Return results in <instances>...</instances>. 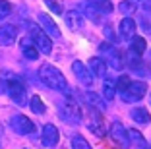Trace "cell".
Segmentation results:
<instances>
[{
  "label": "cell",
  "mask_w": 151,
  "mask_h": 149,
  "mask_svg": "<svg viewBox=\"0 0 151 149\" xmlns=\"http://www.w3.org/2000/svg\"><path fill=\"white\" fill-rule=\"evenodd\" d=\"M39 79L47 85V87L54 89V91L66 93V95L70 93L66 78H64L62 72L58 70V68H54L52 64H43V66H41V68H39Z\"/></svg>",
  "instance_id": "6da1fadb"
},
{
  "label": "cell",
  "mask_w": 151,
  "mask_h": 149,
  "mask_svg": "<svg viewBox=\"0 0 151 149\" xmlns=\"http://www.w3.org/2000/svg\"><path fill=\"white\" fill-rule=\"evenodd\" d=\"M60 116H62V120L68 122V124H80L81 122L80 105H78L72 97H66V99L60 103Z\"/></svg>",
  "instance_id": "7a4b0ae2"
},
{
  "label": "cell",
  "mask_w": 151,
  "mask_h": 149,
  "mask_svg": "<svg viewBox=\"0 0 151 149\" xmlns=\"http://www.w3.org/2000/svg\"><path fill=\"white\" fill-rule=\"evenodd\" d=\"M27 27H29L31 41H33V45L37 47V50H39V53H43V54H50V50H52V41H50V37L47 35V33H45L39 25L27 23Z\"/></svg>",
  "instance_id": "3957f363"
},
{
  "label": "cell",
  "mask_w": 151,
  "mask_h": 149,
  "mask_svg": "<svg viewBox=\"0 0 151 149\" xmlns=\"http://www.w3.org/2000/svg\"><path fill=\"white\" fill-rule=\"evenodd\" d=\"M6 93L10 95L14 103L18 107H25L27 105V95H25V87L19 79H10L6 81Z\"/></svg>",
  "instance_id": "277c9868"
},
{
  "label": "cell",
  "mask_w": 151,
  "mask_h": 149,
  "mask_svg": "<svg viewBox=\"0 0 151 149\" xmlns=\"http://www.w3.org/2000/svg\"><path fill=\"white\" fill-rule=\"evenodd\" d=\"M147 93V85L143 81H130V85L124 89V91L120 93L122 99L126 103H138L143 99V95Z\"/></svg>",
  "instance_id": "5b68a950"
},
{
  "label": "cell",
  "mask_w": 151,
  "mask_h": 149,
  "mask_svg": "<svg viewBox=\"0 0 151 149\" xmlns=\"http://www.w3.org/2000/svg\"><path fill=\"white\" fill-rule=\"evenodd\" d=\"M109 134H111L112 141H114L116 145H118L120 149H128L130 147V141H128V130H126L124 126L120 122H114L111 126V130H109Z\"/></svg>",
  "instance_id": "8992f818"
},
{
  "label": "cell",
  "mask_w": 151,
  "mask_h": 149,
  "mask_svg": "<svg viewBox=\"0 0 151 149\" xmlns=\"http://www.w3.org/2000/svg\"><path fill=\"white\" fill-rule=\"evenodd\" d=\"M12 128L16 130V134L19 136H29L35 132V124L31 122V118H27L23 114H16L12 118Z\"/></svg>",
  "instance_id": "52a82bcc"
},
{
  "label": "cell",
  "mask_w": 151,
  "mask_h": 149,
  "mask_svg": "<svg viewBox=\"0 0 151 149\" xmlns=\"http://www.w3.org/2000/svg\"><path fill=\"white\" fill-rule=\"evenodd\" d=\"M99 50L107 56L105 62H109L114 70H120V68H122V56H120V53L116 50V47H112L111 43H101L99 45Z\"/></svg>",
  "instance_id": "ba28073f"
},
{
  "label": "cell",
  "mask_w": 151,
  "mask_h": 149,
  "mask_svg": "<svg viewBox=\"0 0 151 149\" xmlns=\"http://www.w3.org/2000/svg\"><path fill=\"white\" fill-rule=\"evenodd\" d=\"M72 72H74V76L78 78V81H80L81 85H85V87H91V85H93V74L89 72V68L83 62L76 60L74 64H72Z\"/></svg>",
  "instance_id": "9c48e42d"
},
{
  "label": "cell",
  "mask_w": 151,
  "mask_h": 149,
  "mask_svg": "<svg viewBox=\"0 0 151 149\" xmlns=\"http://www.w3.org/2000/svg\"><path fill=\"white\" fill-rule=\"evenodd\" d=\"M87 128L91 130V134H95V136L103 137L107 132H105V120H103V114L99 112V110H93L91 109V112H89V122H87Z\"/></svg>",
  "instance_id": "30bf717a"
},
{
  "label": "cell",
  "mask_w": 151,
  "mask_h": 149,
  "mask_svg": "<svg viewBox=\"0 0 151 149\" xmlns=\"http://www.w3.org/2000/svg\"><path fill=\"white\" fill-rule=\"evenodd\" d=\"M58 140H60L58 128L54 126V124H45L43 126V134H41V141H43L45 147H56Z\"/></svg>",
  "instance_id": "8fae6325"
},
{
  "label": "cell",
  "mask_w": 151,
  "mask_h": 149,
  "mask_svg": "<svg viewBox=\"0 0 151 149\" xmlns=\"http://www.w3.org/2000/svg\"><path fill=\"white\" fill-rule=\"evenodd\" d=\"M37 19H39V23H41V29H43L49 37L60 39V29H58V25L54 23V19L50 18V16H47V14H39Z\"/></svg>",
  "instance_id": "7c38bea8"
},
{
  "label": "cell",
  "mask_w": 151,
  "mask_h": 149,
  "mask_svg": "<svg viewBox=\"0 0 151 149\" xmlns=\"http://www.w3.org/2000/svg\"><path fill=\"white\" fill-rule=\"evenodd\" d=\"M16 37H18V27H16V25H10V23L0 25V45H2V47H10V45H14Z\"/></svg>",
  "instance_id": "4fadbf2b"
},
{
  "label": "cell",
  "mask_w": 151,
  "mask_h": 149,
  "mask_svg": "<svg viewBox=\"0 0 151 149\" xmlns=\"http://www.w3.org/2000/svg\"><path fill=\"white\" fill-rule=\"evenodd\" d=\"M118 29H120L122 39H126V41H132L134 37H136V22H134L132 18H124L120 22Z\"/></svg>",
  "instance_id": "5bb4252c"
},
{
  "label": "cell",
  "mask_w": 151,
  "mask_h": 149,
  "mask_svg": "<svg viewBox=\"0 0 151 149\" xmlns=\"http://www.w3.org/2000/svg\"><path fill=\"white\" fill-rule=\"evenodd\" d=\"M89 72L99 76V78H107V62L99 56H93L89 60Z\"/></svg>",
  "instance_id": "9a60e30c"
},
{
  "label": "cell",
  "mask_w": 151,
  "mask_h": 149,
  "mask_svg": "<svg viewBox=\"0 0 151 149\" xmlns=\"http://www.w3.org/2000/svg\"><path fill=\"white\" fill-rule=\"evenodd\" d=\"M64 19H66L70 29H80V27L83 25V16H81L78 10H70L68 14H64Z\"/></svg>",
  "instance_id": "2e32d148"
},
{
  "label": "cell",
  "mask_w": 151,
  "mask_h": 149,
  "mask_svg": "<svg viewBox=\"0 0 151 149\" xmlns=\"http://www.w3.org/2000/svg\"><path fill=\"white\" fill-rule=\"evenodd\" d=\"M132 54V53H130ZM130 68H132V72H136V74L138 76H143V78H151L149 76V70H147V66L143 64L142 62V58L139 56H136V54H134V56H130Z\"/></svg>",
  "instance_id": "e0dca14e"
},
{
  "label": "cell",
  "mask_w": 151,
  "mask_h": 149,
  "mask_svg": "<svg viewBox=\"0 0 151 149\" xmlns=\"http://www.w3.org/2000/svg\"><path fill=\"white\" fill-rule=\"evenodd\" d=\"M19 47H22V54L27 58V60H37V58H39V50H37V47L31 43V41H27V39L22 41Z\"/></svg>",
  "instance_id": "ac0fdd59"
},
{
  "label": "cell",
  "mask_w": 151,
  "mask_h": 149,
  "mask_svg": "<svg viewBox=\"0 0 151 149\" xmlns=\"http://www.w3.org/2000/svg\"><path fill=\"white\" fill-rule=\"evenodd\" d=\"M83 99H85V103H87L93 110H99V112L105 110V103H103V99L97 95V93H85Z\"/></svg>",
  "instance_id": "d6986e66"
},
{
  "label": "cell",
  "mask_w": 151,
  "mask_h": 149,
  "mask_svg": "<svg viewBox=\"0 0 151 149\" xmlns=\"http://www.w3.org/2000/svg\"><path fill=\"white\" fill-rule=\"evenodd\" d=\"M132 118H134V122H138V124H149L151 122L149 112H147V109H143V107L132 109Z\"/></svg>",
  "instance_id": "ffe728a7"
},
{
  "label": "cell",
  "mask_w": 151,
  "mask_h": 149,
  "mask_svg": "<svg viewBox=\"0 0 151 149\" xmlns=\"http://www.w3.org/2000/svg\"><path fill=\"white\" fill-rule=\"evenodd\" d=\"M128 141L132 143V147L136 145V147H139V149H143L147 145L145 137H143L142 132H138V130H128Z\"/></svg>",
  "instance_id": "44dd1931"
},
{
  "label": "cell",
  "mask_w": 151,
  "mask_h": 149,
  "mask_svg": "<svg viewBox=\"0 0 151 149\" xmlns=\"http://www.w3.org/2000/svg\"><path fill=\"white\" fill-rule=\"evenodd\" d=\"M145 48H147V43L143 37H134L132 39V47H130V53L136 54V56H142L143 53H145Z\"/></svg>",
  "instance_id": "7402d4cb"
},
{
  "label": "cell",
  "mask_w": 151,
  "mask_h": 149,
  "mask_svg": "<svg viewBox=\"0 0 151 149\" xmlns=\"http://www.w3.org/2000/svg\"><path fill=\"white\" fill-rule=\"evenodd\" d=\"M89 4L93 6L95 10H97L99 14H111L112 12V4L111 2H109V0H91V2H89Z\"/></svg>",
  "instance_id": "603a6c76"
},
{
  "label": "cell",
  "mask_w": 151,
  "mask_h": 149,
  "mask_svg": "<svg viewBox=\"0 0 151 149\" xmlns=\"http://www.w3.org/2000/svg\"><path fill=\"white\" fill-rule=\"evenodd\" d=\"M29 107H31V110H33L35 114H43L45 110H47V109H45V103L41 101V97H39V95H33V97H31Z\"/></svg>",
  "instance_id": "cb8c5ba5"
},
{
  "label": "cell",
  "mask_w": 151,
  "mask_h": 149,
  "mask_svg": "<svg viewBox=\"0 0 151 149\" xmlns=\"http://www.w3.org/2000/svg\"><path fill=\"white\" fill-rule=\"evenodd\" d=\"M103 95H105L107 101H112V99H114L116 91H114V85H112L111 81H105V83H103Z\"/></svg>",
  "instance_id": "d4e9b609"
},
{
  "label": "cell",
  "mask_w": 151,
  "mask_h": 149,
  "mask_svg": "<svg viewBox=\"0 0 151 149\" xmlns=\"http://www.w3.org/2000/svg\"><path fill=\"white\" fill-rule=\"evenodd\" d=\"M72 149H91V145L85 141V137L76 136L74 140H72Z\"/></svg>",
  "instance_id": "484cf974"
},
{
  "label": "cell",
  "mask_w": 151,
  "mask_h": 149,
  "mask_svg": "<svg viewBox=\"0 0 151 149\" xmlns=\"http://www.w3.org/2000/svg\"><path fill=\"white\" fill-rule=\"evenodd\" d=\"M10 14H12V4L8 0H0V19L8 18Z\"/></svg>",
  "instance_id": "4316f807"
},
{
  "label": "cell",
  "mask_w": 151,
  "mask_h": 149,
  "mask_svg": "<svg viewBox=\"0 0 151 149\" xmlns=\"http://www.w3.org/2000/svg\"><path fill=\"white\" fill-rule=\"evenodd\" d=\"M130 81H132V79H130V76H120L118 79H116V91H124L126 87H128L130 85Z\"/></svg>",
  "instance_id": "83f0119b"
},
{
  "label": "cell",
  "mask_w": 151,
  "mask_h": 149,
  "mask_svg": "<svg viewBox=\"0 0 151 149\" xmlns=\"http://www.w3.org/2000/svg\"><path fill=\"white\" fill-rule=\"evenodd\" d=\"M118 10H120L122 14H132L136 8H134V4H132V2H128V0H122V2L118 4Z\"/></svg>",
  "instance_id": "f1b7e54d"
},
{
  "label": "cell",
  "mask_w": 151,
  "mask_h": 149,
  "mask_svg": "<svg viewBox=\"0 0 151 149\" xmlns=\"http://www.w3.org/2000/svg\"><path fill=\"white\" fill-rule=\"evenodd\" d=\"M45 4L49 6V8H50V10H52V12H54V14H62V6L58 4L56 0H45Z\"/></svg>",
  "instance_id": "f546056e"
},
{
  "label": "cell",
  "mask_w": 151,
  "mask_h": 149,
  "mask_svg": "<svg viewBox=\"0 0 151 149\" xmlns=\"http://www.w3.org/2000/svg\"><path fill=\"white\" fill-rule=\"evenodd\" d=\"M143 149H151V145H145V147H143Z\"/></svg>",
  "instance_id": "4dcf8cb0"
},
{
  "label": "cell",
  "mask_w": 151,
  "mask_h": 149,
  "mask_svg": "<svg viewBox=\"0 0 151 149\" xmlns=\"http://www.w3.org/2000/svg\"><path fill=\"white\" fill-rule=\"evenodd\" d=\"M149 60H151V50H149Z\"/></svg>",
  "instance_id": "1f68e13d"
},
{
  "label": "cell",
  "mask_w": 151,
  "mask_h": 149,
  "mask_svg": "<svg viewBox=\"0 0 151 149\" xmlns=\"http://www.w3.org/2000/svg\"><path fill=\"white\" fill-rule=\"evenodd\" d=\"M149 101H151V95H149Z\"/></svg>",
  "instance_id": "d6a6232c"
}]
</instances>
